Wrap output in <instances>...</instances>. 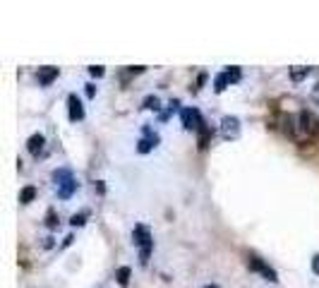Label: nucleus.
Returning a JSON list of instances; mask_svg holds the SVG:
<instances>
[{
	"instance_id": "obj_1",
	"label": "nucleus",
	"mask_w": 319,
	"mask_h": 288,
	"mask_svg": "<svg viewBox=\"0 0 319 288\" xmlns=\"http://www.w3.org/2000/svg\"><path fill=\"white\" fill-rule=\"evenodd\" d=\"M297 130L305 134L307 139H317L319 137V115L312 111H300L297 113Z\"/></svg>"
},
{
	"instance_id": "obj_2",
	"label": "nucleus",
	"mask_w": 319,
	"mask_h": 288,
	"mask_svg": "<svg viewBox=\"0 0 319 288\" xmlns=\"http://www.w3.org/2000/svg\"><path fill=\"white\" fill-rule=\"evenodd\" d=\"M247 266H250V271H257V274H262V276H264L266 281H271V283H276V281H278V274H276L274 269L266 264L262 257L247 255Z\"/></svg>"
},
{
	"instance_id": "obj_3",
	"label": "nucleus",
	"mask_w": 319,
	"mask_h": 288,
	"mask_svg": "<svg viewBox=\"0 0 319 288\" xmlns=\"http://www.w3.org/2000/svg\"><path fill=\"white\" fill-rule=\"evenodd\" d=\"M180 122H183L185 130H195V132H199V127H202L207 120L202 118V113H199L197 108H183V111H180Z\"/></svg>"
},
{
	"instance_id": "obj_4",
	"label": "nucleus",
	"mask_w": 319,
	"mask_h": 288,
	"mask_svg": "<svg viewBox=\"0 0 319 288\" xmlns=\"http://www.w3.org/2000/svg\"><path fill=\"white\" fill-rule=\"evenodd\" d=\"M221 134H223V139H238L240 137V120L235 115H223V120H221Z\"/></svg>"
},
{
	"instance_id": "obj_5",
	"label": "nucleus",
	"mask_w": 319,
	"mask_h": 288,
	"mask_svg": "<svg viewBox=\"0 0 319 288\" xmlns=\"http://www.w3.org/2000/svg\"><path fill=\"white\" fill-rule=\"evenodd\" d=\"M67 118H70V122L84 120V106H82V99H79L77 94H70L67 96Z\"/></svg>"
},
{
	"instance_id": "obj_6",
	"label": "nucleus",
	"mask_w": 319,
	"mask_h": 288,
	"mask_svg": "<svg viewBox=\"0 0 319 288\" xmlns=\"http://www.w3.org/2000/svg\"><path fill=\"white\" fill-rule=\"evenodd\" d=\"M142 132H144V137L137 142V152H139V154H149V152H151V149H154V147L161 142V139H158V134H156L154 130L149 127V125H144Z\"/></svg>"
},
{
	"instance_id": "obj_7",
	"label": "nucleus",
	"mask_w": 319,
	"mask_h": 288,
	"mask_svg": "<svg viewBox=\"0 0 319 288\" xmlns=\"http://www.w3.org/2000/svg\"><path fill=\"white\" fill-rule=\"evenodd\" d=\"M132 243L142 250V247H146V245H154V240H151V233H149V228L144 226V223H137L132 231Z\"/></svg>"
},
{
	"instance_id": "obj_8",
	"label": "nucleus",
	"mask_w": 319,
	"mask_h": 288,
	"mask_svg": "<svg viewBox=\"0 0 319 288\" xmlns=\"http://www.w3.org/2000/svg\"><path fill=\"white\" fill-rule=\"evenodd\" d=\"M36 79H39V84H41V87H48L53 79H58V67H53V65L39 67V72H36Z\"/></svg>"
},
{
	"instance_id": "obj_9",
	"label": "nucleus",
	"mask_w": 319,
	"mask_h": 288,
	"mask_svg": "<svg viewBox=\"0 0 319 288\" xmlns=\"http://www.w3.org/2000/svg\"><path fill=\"white\" fill-rule=\"evenodd\" d=\"M44 144H46V137L41 132H36L27 139V152H29L32 156H39L41 152H44Z\"/></svg>"
},
{
	"instance_id": "obj_10",
	"label": "nucleus",
	"mask_w": 319,
	"mask_h": 288,
	"mask_svg": "<svg viewBox=\"0 0 319 288\" xmlns=\"http://www.w3.org/2000/svg\"><path fill=\"white\" fill-rule=\"evenodd\" d=\"M211 137H214V127H211L209 122H204L202 127H199V132H197V144H199V149H207L211 142Z\"/></svg>"
},
{
	"instance_id": "obj_11",
	"label": "nucleus",
	"mask_w": 319,
	"mask_h": 288,
	"mask_svg": "<svg viewBox=\"0 0 319 288\" xmlns=\"http://www.w3.org/2000/svg\"><path fill=\"white\" fill-rule=\"evenodd\" d=\"M72 180H75V176H72V171H70V168H58V171H53L55 188H63V185L72 183Z\"/></svg>"
},
{
	"instance_id": "obj_12",
	"label": "nucleus",
	"mask_w": 319,
	"mask_h": 288,
	"mask_svg": "<svg viewBox=\"0 0 319 288\" xmlns=\"http://www.w3.org/2000/svg\"><path fill=\"white\" fill-rule=\"evenodd\" d=\"M130 276H132V269L130 266H120L118 271H115V281H118V286H130Z\"/></svg>"
},
{
	"instance_id": "obj_13",
	"label": "nucleus",
	"mask_w": 319,
	"mask_h": 288,
	"mask_svg": "<svg viewBox=\"0 0 319 288\" xmlns=\"http://www.w3.org/2000/svg\"><path fill=\"white\" fill-rule=\"evenodd\" d=\"M77 180H72V183H67V185H63V188H58V197L60 200H70L72 195H75V190H77Z\"/></svg>"
},
{
	"instance_id": "obj_14",
	"label": "nucleus",
	"mask_w": 319,
	"mask_h": 288,
	"mask_svg": "<svg viewBox=\"0 0 319 288\" xmlns=\"http://www.w3.org/2000/svg\"><path fill=\"white\" fill-rule=\"evenodd\" d=\"M231 84V79H228V75L226 72H221V75H216L214 77V91L216 94H221V91H226V87Z\"/></svg>"
},
{
	"instance_id": "obj_15",
	"label": "nucleus",
	"mask_w": 319,
	"mask_h": 288,
	"mask_svg": "<svg viewBox=\"0 0 319 288\" xmlns=\"http://www.w3.org/2000/svg\"><path fill=\"white\" fill-rule=\"evenodd\" d=\"M142 108L144 111H158V108H161V99L154 96V94H149V96L142 101Z\"/></svg>"
},
{
	"instance_id": "obj_16",
	"label": "nucleus",
	"mask_w": 319,
	"mask_h": 288,
	"mask_svg": "<svg viewBox=\"0 0 319 288\" xmlns=\"http://www.w3.org/2000/svg\"><path fill=\"white\" fill-rule=\"evenodd\" d=\"M34 197H36V188H34V185H27V188H22V192H20V202H22V204H29V202H34Z\"/></svg>"
},
{
	"instance_id": "obj_17",
	"label": "nucleus",
	"mask_w": 319,
	"mask_h": 288,
	"mask_svg": "<svg viewBox=\"0 0 319 288\" xmlns=\"http://www.w3.org/2000/svg\"><path fill=\"white\" fill-rule=\"evenodd\" d=\"M87 211H79V214H72V216H70V226H72V228H82V226H84V223H87Z\"/></svg>"
},
{
	"instance_id": "obj_18",
	"label": "nucleus",
	"mask_w": 319,
	"mask_h": 288,
	"mask_svg": "<svg viewBox=\"0 0 319 288\" xmlns=\"http://www.w3.org/2000/svg\"><path fill=\"white\" fill-rule=\"evenodd\" d=\"M309 75V67H302V65H295L293 70H290V79L293 82H300L302 77H307Z\"/></svg>"
},
{
	"instance_id": "obj_19",
	"label": "nucleus",
	"mask_w": 319,
	"mask_h": 288,
	"mask_svg": "<svg viewBox=\"0 0 319 288\" xmlns=\"http://www.w3.org/2000/svg\"><path fill=\"white\" fill-rule=\"evenodd\" d=\"M58 223H60V219H58V214H55V209H48L46 211V226L53 231V228H58Z\"/></svg>"
},
{
	"instance_id": "obj_20",
	"label": "nucleus",
	"mask_w": 319,
	"mask_h": 288,
	"mask_svg": "<svg viewBox=\"0 0 319 288\" xmlns=\"http://www.w3.org/2000/svg\"><path fill=\"white\" fill-rule=\"evenodd\" d=\"M226 75H228V79H231V84H235V82H240V77H242V72H240V67H228L226 70Z\"/></svg>"
},
{
	"instance_id": "obj_21",
	"label": "nucleus",
	"mask_w": 319,
	"mask_h": 288,
	"mask_svg": "<svg viewBox=\"0 0 319 288\" xmlns=\"http://www.w3.org/2000/svg\"><path fill=\"white\" fill-rule=\"evenodd\" d=\"M151 250H154V245H146V247H142V250H139V264H146V262H149Z\"/></svg>"
},
{
	"instance_id": "obj_22",
	"label": "nucleus",
	"mask_w": 319,
	"mask_h": 288,
	"mask_svg": "<svg viewBox=\"0 0 319 288\" xmlns=\"http://www.w3.org/2000/svg\"><path fill=\"white\" fill-rule=\"evenodd\" d=\"M89 75H91V77H103V75H106V70H103V65H91L89 67Z\"/></svg>"
},
{
	"instance_id": "obj_23",
	"label": "nucleus",
	"mask_w": 319,
	"mask_h": 288,
	"mask_svg": "<svg viewBox=\"0 0 319 288\" xmlns=\"http://www.w3.org/2000/svg\"><path fill=\"white\" fill-rule=\"evenodd\" d=\"M84 94H87L89 99H94V96H96V84H91V82L84 84Z\"/></svg>"
},
{
	"instance_id": "obj_24",
	"label": "nucleus",
	"mask_w": 319,
	"mask_h": 288,
	"mask_svg": "<svg viewBox=\"0 0 319 288\" xmlns=\"http://www.w3.org/2000/svg\"><path fill=\"white\" fill-rule=\"evenodd\" d=\"M207 77H209L207 72H202V75H199V77H197V84H195V91H199V89L204 87V82H207Z\"/></svg>"
},
{
	"instance_id": "obj_25",
	"label": "nucleus",
	"mask_w": 319,
	"mask_h": 288,
	"mask_svg": "<svg viewBox=\"0 0 319 288\" xmlns=\"http://www.w3.org/2000/svg\"><path fill=\"white\" fill-rule=\"evenodd\" d=\"M312 271H314V274L319 276V252H317L314 257H312Z\"/></svg>"
},
{
	"instance_id": "obj_26",
	"label": "nucleus",
	"mask_w": 319,
	"mask_h": 288,
	"mask_svg": "<svg viewBox=\"0 0 319 288\" xmlns=\"http://www.w3.org/2000/svg\"><path fill=\"white\" fill-rule=\"evenodd\" d=\"M180 108V99H171V103H168V111L173 113V111H178Z\"/></svg>"
},
{
	"instance_id": "obj_27",
	"label": "nucleus",
	"mask_w": 319,
	"mask_h": 288,
	"mask_svg": "<svg viewBox=\"0 0 319 288\" xmlns=\"http://www.w3.org/2000/svg\"><path fill=\"white\" fill-rule=\"evenodd\" d=\"M94 190H96V192H99V195H103V192H106V185H103V183H96V185H94Z\"/></svg>"
},
{
	"instance_id": "obj_28",
	"label": "nucleus",
	"mask_w": 319,
	"mask_h": 288,
	"mask_svg": "<svg viewBox=\"0 0 319 288\" xmlns=\"http://www.w3.org/2000/svg\"><path fill=\"white\" fill-rule=\"evenodd\" d=\"M72 240H75V235H72V233H70V235H65V240H63V247H67V245L72 243Z\"/></svg>"
},
{
	"instance_id": "obj_29",
	"label": "nucleus",
	"mask_w": 319,
	"mask_h": 288,
	"mask_svg": "<svg viewBox=\"0 0 319 288\" xmlns=\"http://www.w3.org/2000/svg\"><path fill=\"white\" fill-rule=\"evenodd\" d=\"M44 247H53V238H44Z\"/></svg>"
},
{
	"instance_id": "obj_30",
	"label": "nucleus",
	"mask_w": 319,
	"mask_h": 288,
	"mask_svg": "<svg viewBox=\"0 0 319 288\" xmlns=\"http://www.w3.org/2000/svg\"><path fill=\"white\" fill-rule=\"evenodd\" d=\"M202 288H219L216 283H209V286H202Z\"/></svg>"
}]
</instances>
